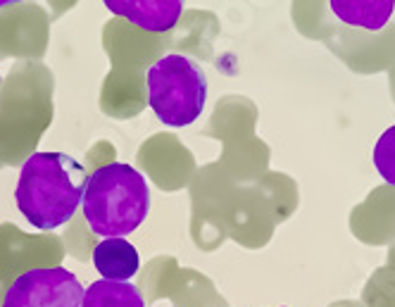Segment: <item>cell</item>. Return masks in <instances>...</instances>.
Listing matches in <instances>:
<instances>
[{
  "label": "cell",
  "mask_w": 395,
  "mask_h": 307,
  "mask_svg": "<svg viewBox=\"0 0 395 307\" xmlns=\"http://www.w3.org/2000/svg\"><path fill=\"white\" fill-rule=\"evenodd\" d=\"M148 105L164 126H191L207 102V76L195 60L169 53L150 64L146 74Z\"/></svg>",
  "instance_id": "cell-3"
},
{
  "label": "cell",
  "mask_w": 395,
  "mask_h": 307,
  "mask_svg": "<svg viewBox=\"0 0 395 307\" xmlns=\"http://www.w3.org/2000/svg\"><path fill=\"white\" fill-rule=\"evenodd\" d=\"M88 174L67 152H33L22 165L15 203L24 219L41 231H53L77 214L84 203Z\"/></svg>",
  "instance_id": "cell-1"
},
{
  "label": "cell",
  "mask_w": 395,
  "mask_h": 307,
  "mask_svg": "<svg viewBox=\"0 0 395 307\" xmlns=\"http://www.w3.org/2000/svg\"><path fill=\"white\" fill-rule=\"evenodd\" d=\"M331 12L343 24L381 31L395 12V0H329Z\"/></svg>",
  "instance_id": "cell-7"
},
{
  "label": "cell",
  "mask_w": 395,
  "mask_h": 307,
  "mask_svg": "<svg viewBox=\"0 0 395 307\" xmlns=\"http://www.w3.org/2000/svg\"><path fill=\"white\" fill-rule=\"evenodd\" d=\"M81 307H146L143 295L129 281H93L84 291Z\"/></svg>",
  "instance_id": "cell-8"
},
{
  "label": "cell",
  "mask_w": 395,
  "mask_h": 307,
  "mask_svg": "<svg viewBox=\"0 0 395 307\" xmlns=\"http://www.w3.org/2000/svg\"><path fill=\"white\" fill-rule=\"evenodd\" d=\"M81 210L93 234L102 238H124L136 231L150 212V186L131 165L110 162L88 176Z\"/></svg>",
  "instance_id": "cell-2"
},
{
  "label": "cell",
  "mask_w": 395,
  "mask_h": 307,
  "mask_svg": "<svg viewBox=\"0 0 395 307\" xmlns=\"http://www.w3.org/2000/svg\"><path fill=\"white\" fill-rule=\"evenodd\" d=\"M15 3H22V0H0V8H8V5H15Z\"/></svg>",
  "instance_id": "cell-10"
},
{
  "label": "cell",
  "mask_w": 395,
  "mask_h": 307,
  "mask_svg": "<svg viewBox=\"0 0 395 307\" xmlns=\"http://www.w3.org/2000/svg\"><path fill=\"white\" fill-rule=\"evenodd\" d=\"M93 264L98 274L110 281H129L140 267L138 250L126 238H102L93 248Z\"/></svg>",
  "instance_id": "cell-6"
},
{
  "label": "cell",
  "mask_w": 395,
  "mask_h": 307,
  "mask_svg": "<svg viewBox=\"0 0 395 307\" xmlns=\"http://www.w3.org/2000/svg\"><path fill=\"white\" fill-rule=\"evenodd\" d=\"M117 17H124L143 31L164 33L176 26L186 0H102Z\"/></svg>",
  "instance_id": "cell-5"
},
{
  "label": "cell",
  "mask_w": 395,
  "mask_h": 307,
  "mask_svg": "<svg viewBox=\"0 0 395 307\" xmlns=\"http://www.w3.org/2000/svg\"><path fill=\"white\" fill-rule=\"evenodd\" d=\"M84 291L64 267L29 269L12 281L0 307H81Z\"/></svg>",
  "instance_id": "cell-4"
},
{
  "label": "cell",
  "mask_w": 395,
  "mask_h": 307,
  "mask_svg": "<svg viewBox=\"0 0 395 307\" xmlns=\"http://www.w3.org/2000/svg\"><path fill=\"white\" fill-rule=\"evenodd\" d=\"M374 167L383 176V181L395 186V124L388 126L374 145Z\"/></svg>",
  "instance_id": "cell-9"
}]
</instances>
